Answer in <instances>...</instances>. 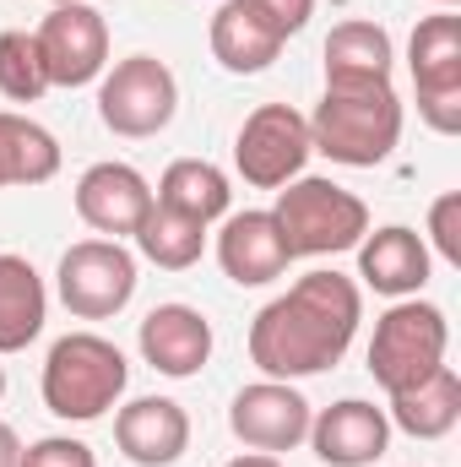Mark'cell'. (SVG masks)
Here are the masks:
<instances>
[{
    "instance_id": "6da1fadb",
    "label": "cell",
    "mask_w": 461,
    "mask_h": 467,
    "mask_svg": "<svg viewBox=\"0 0 461 467\" xmlns=\"http://www.w3.org/2000/svg\"><path fill=\"white\" fill-rule=\"evenodd\" d=\"M364 321V294L343 272H304L250 321V364L266 380H304L332 369Z\"/></svg>"
},
{
    "instance_id": "7a4b0ae2",
    "label": "cell",
    "mask_w": 461,
    "mask_h": 467,
    "mask_svg": "<svg viewBox=\"0 0 461 467\" xmlns=\"http://www.w3.org/2000/svg\"><path fill=\"white\" fill-rule=\"evenodd\" d=\"M402 141V99L391 82H326L310 115V147L343 169H374Z\"/></svg>"
},
{
    "instance_id": "3957f363",
    "label": "cell",
    "mask_w": 461,
    "mask_h": 467,
    "mask_svg": "<svg viewBox=\"0 0 461 467\" xmlns=\"http://www.w3.org/2000/svg\"><path fill=\"white\" fill-rule=\"evenodd\" d=\"M130 364L98 332H71L44 358V408L66 424H93L125 397Z\"/></svg>"
},
{
    "instance_id": "277c9868",
    "label": "cell",
    "mask_w": 461,
    "mask_h": 467,
    "mask_svg": "<svg viewBox=\"0 0 461 467\" xmlns=\"http://www.w3.org/2000/svg\"><path fill=\"white\" fill-rule=\"evenodd\" d=\"M451 348V321L440 305H424V299H396L380 321H374V337H369V375L385 397L418 386L424 375H435L446 364Z\"/></svg>"
},
{
    "instance_id": "5b68a950",
    "label": "cell",
    "mask_w": 461,
    "mask_h": 467,
    "mask_svg": "<svg viewBox=\"0 0 461 467\" xmlns=\"http://www.w3.org/2000/svg\"><path fill=\"white\" fill-rule=\"evenodd\" d=\"M271 218L288 239V255L358 250V239L369 234V207L332 180H288V191H277Z\"/></svg>"
},
{
    "instance_id": "8992f818",
    "label": "cell",
    "mask_w": 461,
    "mask_h": 467,
    "mask_svg": "<svg viewBox=\"0 0 461 467\" xmlns=\"http://www.w3.org/2000/svg\"><path fill=\"white\" fill-rule=\"evenodd\" d=\"M407 71L418 88V115L429 130L456 136L461 130V16L435 11L407 38Z\"/></svg>"
},
{
    "instance_id": "52a82bcc",
    "label": "cell",
    "mask_w": 461,
    "mask_h": 467,
    "mask_svg": "<svg viewBox=\"0 0 461 467\" xmlns=\"http://www.w3.org/2000/svg\"><path fill=\"white\" fill-rule=\"evenodd\" d=\"M310 119L293 104H261L250 109L239 136H233V169L244 174V185L255 191H282L288 180L304 174L310 163Z\"/></svg>"
},
{
    "instance_id": "ba28073f",
    "label": "cell",
    "mask_w": 461,
    "mask_h": 467,
    "mask_svg": "<svg viewBox=\"0 0 461 467\" xmlns=\"http://www.w3.org/2000/svg\"><path fill=\"white\" fill-rule=\"evenodd\" d=\"M55 288L77 321H109L136 294V255L119 239H82L60 255Z\"/></svg>"
},
{
    "instance_id": "9c48e42d",
    "label": "cell",
    "mask_w": 461,
    "mask_h": 467,
    "mask_svg": "<svg viewBox=\"0 0 461 467\" xmlns=\"http://www.w3.org/2000/svg\"><path fill=\"white\" fill-rule=\"evenodd\" d=\"M174 109H179V82H174V71L158 55L119 60L104 77V88H98V119L115 136H130V141L158 136L174 119Z\"/></svg>"
},
{
    "instance_id": "30bf717a",
    "label": "cell",
    "mask_w": 461,
    "mask_h": 467,
    "mask_svg": "<svg viewBox=\"0 0 461 467\" xmlns=\"http://www.w3.org/2000/svg\"><path fill=\"white\" fill-rule=\"evenodd\" d=\"M33 38H38L49 88H87L109 66V22L93 5H55Z\"/></svg>"
},
{
    "instance_id": "8fae6325",
    "label": "cell",
    "mask_w": 461,
    "mask_h": 467,
    "mask_svg": "<svg viewBox=\"0 0 461 467\" xmlns=\"http://www.w3.org/2000/svg\"><path fill=\"white\" fill-rule=\"evenodd\" d=\"M310 419L315 413H310L304 391H293L288 380H255L229 408L233 441H244L250 451H266V457L293 451L299 441H310Z\"/></svg>"
},
{
    "instance_id": "7c38bea8",
    "label": "cell",
    "mask_w": 461,
    "mask_h": 467,
    "mask_svg": "<svg viewBox=\"0 0 461 467\" xmlns=\"http://www.w3.org/2000/svg\"><path fill=\"white\" fill-rule=\"evenodd\" d=\"M115 446L136 467H174L190 451V413L174 397H136L115 413Z\"/></svg>"
},
{
    "instance_id": "4fadbf2b",
    "label": "cell",
    "mask_w": 461,
    "mask_h": 467,
    "mask_svg": "<svg viewBox=\"0 0 461 467\" xmlns=\"http://www.w3.org/2000/svg\"><path fill=\"white\" fill-rule=\"evenodd\" d=\"M310 446L326 467H369L391 446V419L364 397H343L310 419Z\"/></svg>"
},
{
    "instance_id": "5bb4252c",
    "label": "cell",
    "mask_w": 461,
    "mask_h": 467,
    "mask_svg": "<svg viewBox=\"0 0 461 467\" xmlns=\"http://www.w3.org/2000/svg\"><path fill=\"white\" fill-rule=\"evenodd\" d=\"M136 343H141V358H147L158 375L190 380V375H201L207 358H212V321H207L196 305H158V310H147Z\"/></svg>"
},
{
    "instance_id": "9a60e30c",
    "label": "cell",
    "mask_w": 461,
    "mask_h": 467,
    "mask_svg": "<svg viewBox=\"0 0 461 467\" xmlns=\"http://www.w3.org/2000/svg\"><path fill=\"white\" fill-rule=\"evenodd\" d=\"M77 213L82 223L98 234H136L141 218L152 213V185L130 169V163H93L82 180H77Z\"/></svg>"
},
{
    "instance_id": "2e32d148",
    "label": "cell",
    "mask_w": 461,
    "mask_h": 467,
    "mask_svg": "<svg viewBox=\"0 0 461 467\" xmlns=\"http://www.w3.org/2000/svg\"><path fill=\"white\" fill-rule=\"evenodd\" d=\"M358 277L385 294V299H418V288L429 283V244L424 234L407 223H385V229L358 239Z\"/></svg>"
},
{
    "instance_id": "e0dca14e",
    "label": "cell",
    "mask_w": 461,
    "mask_h": 467,
    "mask_svg": "<svg viewBox=\"0 0 461 467\" xmlns=\"http://www.w3.org/2000/svg\"><path fill=\"white\" fill-rule=\"evenodd\" d=\"M218 261L239 288H266L288 272V239L271 213H233L218 234Z\"/></svg>"
},
{
    "instance_id": "ac0fdd59",
    "label": "cell",
    "mask_w": 461,
    "mask_h": 467,
    "mask_svg": "<svg viewBox=\"0 0 461 467\" xmlns=\"http://www.w3.org/2000/svg\"><path fill=\"white\" fill-rule=\"evenodd\" d=\"M282 33L266 22V16H255L244 0H223L218 5V16H212V60L233 71V77H255V71H266L277 55H282Z\"/></svg>"
},
{
    "instance_id": "d6986e66",
    "label": "cell",
    "mask_w": 461,
    "mask_h": 467,
    "mask_svg": "<svg viewBox=\"0 0 461 467\" xmlns=\"http://www.w3.org/2000/svg\"><path fill=\"white\" fill-rule=\"evenodd\" d=\"M385 419H391L402 435H413V441H446L461 424V375L451 364H440V369L424 375L418 386L396 391Z\"/></svg>"
},
{
    "instance_id": "ffe728a7",
    "label": "cell",
    "mask_w": 461,
    "mask_h": 467,
    "mask_svg": "<svg viewBox=\"0 0 461 467\" xmlns=\"http://www.w3.org/2000/svg\"><path fill=\"white\" fill-rule=\"evenodd\" d=\"M49 316L44 277L33 272L27 255H0V353H22Z\"/></svg>"
},
{
    "instance_id": "44dd1931",
    "label": "cell",
    "mask_w": 461,
    "mask_h": 467,
    "mask_svg": "<svg viewBox=\"0 0 461 467\" xmlns=\"http://www.w3.org/2000/svg\"><path fill=\"white\" fill-rule=\"evenodd\" d=\"M152 202L158 207H174V213H185L196 223H218V218H229L233 191H229V174L218 163H207V158H174L163 169Z\"/></svg>"
},
{
    "instance_id": "7402d4cb",
    "label": "cell",
    "mask_w": 461,
    "mask_h": 467,
    "mask_svg": "<svg viewBox=\"0 0 461 467\" xmlns=\"http://www.w3.org/2000/svg\"><path fill=\"white\" fill-rule=\"evenodd\" d=\"M391 33L380 22H343L326 38V82H391Z\"/></svg>"
},
{
    "instance_id": "603a6c76",
    "label": "cell",
    "mask_w": 461,
    "mask_h": 467,
    "mask_svg": "<svg viewBox=\"0 0 461 467\" xmlns=\"http://www.w3.org/2000/svg\"><path fill=\"white\" fill-rule=\"evenodd\" d=\"M60 174V141L27 115L0 109V191L5 185H44Z\"/></svg>"
},
{
    "instance_id": "cb8c5ba5",
    "label": "cell",
    "mask_w": 461,
    "mask_h": 467,
    "mask_svg": "<svg viewBox=\"0 0 461 467\" xmlns=\"http://www.w3.org/2000/svg\"><path fill=\"white\" fill-rule=\"evenodd\" d=\"M136 250H141L152 266H163V272H185V266H196L201 250H207V223H196V218H185V213L152 202V213H147L141 229H136Z\"/></svg>"
},
{
    "instance_id": "d4e9b609",
    "label": "cell",
    "mask_w": 461,
    "mask_h": 467,
    "mask_svg": "<svg viewBox=\"0 0 461 467\" xmlns=\"http://www.w3.org/2000/svg\"><path fill=\"white\" fill-rule=\"evenodd\" d=\"M0 93L11 104H38L49 93V71H44V55H38V38L11 27L0 33Z\"/></svg>"
},
{
    "instance_id": "484cf974",
    "label": "cell",
    "mask_w": 461,
    "mask_h": 467,
    "mask_svg": "<svg viewBox=\"0 0 461 467\" xmlns=\"http://www.w3.org/2000/svg\"><path fill=\"white\" fill-rule=\"evenodd\" d=\"M429 239H435L446 266H461V191H446L429 207Z\"/></svg>"
},
{
    "instance_id": "4316f807",
    "label": "cell",
    "mask_w": 461,
    "mask_h": 467,
    "mask_svg": "<svg viewBox=\"0 0 461 467\" xmlns=\"http://www.w3.org/2000/svg\"><path fill=\"white\" fill-rule=\"evenodd\" d=\"M22 467H98L87 441H71V435H44L22 451Z\"/></svg>"
},
{
    "instance_id": "83f0119b",
    "label": "cell",
    "mask_w": 461,
    "mask_h": 467,
    "mask_svg": "<svg viewBox=\"0 0 461 467\" xmlns=\"http://www.w3.org/2000/svg\"><path fill=\"white\" fill-rule=\"evenodd\" d=\"M255 16H266L282 38H293V33H304L310 27V16H315V0H244Z\"/></svg>"
},
{
    "instance_id": "f1b7e54d",
    "label": "cell",
    "mask_w": 461,
    "mask_h": 467,
    "mask_svg": "<svg viewBox=\"0 0 461 467\" xmlns=\"http://www.w3.org/2000/svg\"><path fill=\"white\" fill-rule=\"evenodd\" d=\"M0 467H22V441L5 419H0Z\"/></svg>"
},
{
    "instance_id": "f546056e",
    "label": "cell",
    "mask_w": 461,
    "mask_h": 467,
    "mask_svg": "<svg viewBox=\"0 0 461 467\" xmlns=\"http://www.w3.org/2000/svg\"><path fill=\"white\" fill-rule=\"evenodd\" d=\"M229 467H282L277 457H266V451H250V457H233Z\"/></svg>"
},
{
    "instance_id": "4dcf8cb0",
    "label": "cell",
    "mask_w": 461,
    "mask_h": 467,
    "mask_svg": "<svg viewBox=\"0 0 461 467\" xmlns=\"http://www.w3.org/2000/svg\"><path fill=\"white\" fill-rule=\"evenodd\" d=\"M49 5H87V0H49Z\"/></svg>"
},
{
    "instance_id": "1f68e13d",
    "label": "cell",
    "mask_w": 461,
    "mask_h": 467,
    "mask_svg": "<svg viewBox=\"0 0 461 467\" xmlns=\"http://www.w3.org/2000/svg\"><path fill=\"white\" fill-rule=\"evenodd\" d=\"M435 5H446V11H451V5H456V0H435Z\"/></svg>"
},
{
    "instance_id": "d6a6232c",
    "label": "cell",
    "mask_w": 461,
    "mask_h": 467,
    "mask_svg": "<svg viewBox=\"0 0 461 467\" xmlns=\"http://www.w3.org/2000/svg\"><path fill=\"white\" fill-rule=\"evenodd\" d=\"M0 397H5V369H0Z\"/></svg>"
}]
</instances>
